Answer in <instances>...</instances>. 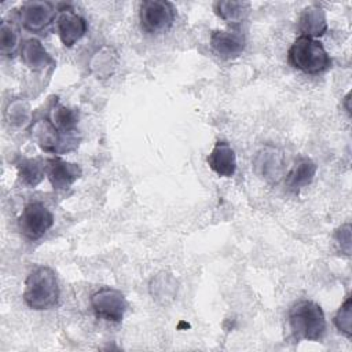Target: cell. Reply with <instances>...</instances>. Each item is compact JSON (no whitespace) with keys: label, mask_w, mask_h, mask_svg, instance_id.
<instances>
[{"label":"cell","mask_w":352,"mask_h":352,"mask_svg":"<svg viewBox=\"0 0 352 352\" xmlns=\"http://www.w3.org/2000/svg\"><path fill=\"white\" fill-rule=\"evenodd\" d=\"M289 62L307 74H318L331 66V59L323 44L312 37L298 36L287 52Z\"/></svg>","instance_id":"obj_3"},{"label":"cell","mask_w":352,"mask_h":352,"mask_svg":"<svg viewBox=\"0 0 352 352\" xmlns=\"http://www.w3.org/2000/svg\"><path fill=\"white\" fill-rule=\"evenodd\" d=\"M50 120H40L33 125V136L41 150L47 153H58L60 150L62 136Z\"/></svg>","instance_id":"obj_14"},{"label":"cell","mask_w":352,"mask_h":352,"mask_svg":"<svg viewBox=\"0 0 352 352\" xmlns=\"http://www.w3.org/2000/svg\"><path fill=\"white\" fill-rule=\"evenodd\" d=\"M21 58L23 63L34 72L44 70L45 67L55 63L52 56L47 52L44 45L37 38H28L22 43Z\"/></svg>","instance_id":"obj_13"},{"label":"cell","mask_w":352,"mask_h":352,"mask_svg":"<svg viewBox=\"0 0 352 352\" xmlns=\"http://www.w3.org/2000/svg\"><path fill=\"white\" fill-rule=\"evenodd\" d=\"M349 100H351V92H348V95L345 96V106H346V111H351V106H349Z\"/></svg>","instance_id":"obj_24"},{"label":"cell","mask_w":352,"mask_h":352,"mask_svg":"<svg viewBox=\"0 0 352 352\" xmlns=\"http://www.w3.org/2000/svg\"><path fill=\"white\" fill-rule=\"evenodd\" d=\"M59 293V282L54 270L38 265L30 271L25 280L23 301L32 309H48L58 302Z\"/></svg>","instance_id":"obj_1"},{"label":"cell","mask_w":352,"mask_h":352,"mask_svg":"<svg viewBox=\"0 0 352 352\" xmlns=\"http://www.w3.org/2000/svg\"><path fill=\"white\" fill-rule=\"evenodd\" d=\"M19 30L11 21H3L0 28V52L6 56H12L19 48Z\"/></svg>","instance_id":"obj_19"},{"label":"cell","mask_w":352,"mask_h":352,"mask_svg":"<svg viewBox=\"0 0 352 352\" xmlns=\"http://www.w3.org/2000/svg\"><path fill=\"white\" fill-rule=\"evenodd\" d=\"M316 173V165L309 158H301L294 168L286 176V184L290 190L297 191L302 187H307L314 180Z\"/></svg>","instance_id":"obj_16"},{"label":"cell","mask_w":352,"mask_h":352,"mask_svg":"<svg viewBox=\"0 0 352 352\" xmlns=\"http://www.w3.org/2000/svg\"><path fill=\"white\" fill-rule=\"evenodd\" d=\"M56 28L59 38L65 47H73L87 33L85 19L72 7H65L59 11Z\"/></svg>","instance_id":"obj_8"},{"label":"cell","mask_w":352,"mask_h":352,"mask_svg":"<svg viewBox=\"0 0 352 352\" xmlns=\"http://www.w3.org/2000/svg\"><path fill=\"white\" fill-rule=\"evenodd\" d=\"M289 326L294 338L318 341L326 331L323 309L315 301L301 300L290 308Z\"/></svg>","instance_id":"obj_2"},{"label":"cell","mask_w":352,"mask_h":352,"mask_svg":"<svg viewBox=\"0 0 352 352\" xmlns=\"http://www.w3.org/2000/svg\"><path fill=\"white\" fill-rule=\"evenodd\" d=\"M297 26L301 36L312 38L323 36L327 30V21L323 8L319 6H309L304 8L298 16Z\"/></svg>","instance_id":"obj_12"},{"label":"cell","mask_w":352,"mask_h":352,"mask_svg":"<svg viewBox=\"0 0 352 352\" xmlns=\"http://www.w3.org/2000/svg\"><path fill=\"white\" fill-rule=\"evenodd\" d=\"M256 166L258 169H261V173L265 177L278 180V177L280 176L282 161H280V157L278 154H275V151H264L263 154H260L257 157Z\"/></svg>","instance_id":"obj_20"},{"label":"cell","mask_w":352,"mask_h":352,"mask_svg":"<svg viewBox=\"0 0 352 352\" xmlns=\"http://www.w3.org/2000/svg\"><path fill=\"white\" fill-rule=\"evenodd\" d=\"M334 239L340 246L341 252H344L345 254H351V224L349 223L341 226L334 232Z\"/></svg>","instance_id":"obj_23"},{"label":"cell","mask_w":352,"mask_h":352,"mask_svg":"<svg viewBox=\"0 0 352 352\" xmlns=\"http://www.w3.org/2000/svg\"><path fill=\"white\" fill-rule=\"evenodd\" d=\"M210 47L213 52L223 59H232L245 50V36L236 28L216 30L210 36Z\"/></svg>","instance_id":"obj_9"},{"label":"cell","mask_w":352,"mask_h":352,"mask_svg":"<svg viewBox=\"0 0 352 352\" xmlns=\"http://www.w3.org/2000/svg\"><path fill=\"white\" fill-rule=\"evenodd\" d=\"M175 16V7L169 1L147 0L140 4V25L148 33L166 32L173 25Z\"/></svg>","instance_id":"obj_4"},{"label":"cell","mask_w":352,"mask_h":352,"mask_svg":"<svg viewBox=\"0 0 352 352\" xmlns=\"http://www.w3.org/2000/svg\"><path fill=\"white\" fill-rule=\"evenodd\" d=\"M52 224L54 216L51 210L41 202L28 204L18 217L21 234L32 241L41 238L52 227Z\"/></svg>","instance_id":"obj_5"},{"label":"cell","mask_w":352,"mask_h":352,"mask_svg":"<svg viewBox=\"0 0 352 352\" xmlns=\"http://www.w3.org/2000/svg\"><path fill=\"white\" fill-rule=\"evenodd\" d=\"M29 116H30L29 106L25 102L18 100V102H14L8 106L7 117H8V120L12 125H22V124L28 122Z\"/></svg>","instance_id":"obj_22"},{"label":"cell","mask_w":352,"mask_h":352,"mask_svg":"<svg viewBox=\"0 0 352 352\" xmlns=\"http://www.w3.org/2000/svg\"><path fill=\"white\" fill-rule=\"evenodd\" d=\"M55 15L56 11L50 1L30 0L23 3L19 10V21L22 26L33 33L48 28L52 23Z\"/></svg>","instance_id":"obj_7"},{"label":"cell","mask_w":352,"mask_h":352,"mask_svg":"<svg viewBox=\"0 0 352 352\" xmlns=\"http://www.w3.org/2000/svg\"><path fill=\"white\" fill-rule=\"evenodd\" d=\"M214 12L226 22L235 28L238 23L246 19L250 12V4L248 1L224 0L214 3Z\"/></svg>","instance_id":"obj_15"},{"label":"cell","mask_w":352,"mask_h":352,"mask_svg":"<svg viewBox=\"0 0 352 352\" xmlns=\"http://www.w3.org/2000/svg\"><path fill=\"white\" fill-rule=\"evenodd\" d=\"M45 175V165H41L38 160H22L18 164V176L22 184L28 187L37 186Z\"/></svg>","instance_id":"obj_17"},{"label":"cell","mask_w":352,"mask_h":352,"mask_svg":"<svg viewBox=\"0 0 352 352\" xmlns=\"http://www.w3.org/2000/svg\"><path fill=\"white\" fill-rule=\"evenodd\" d=\"M45 175L54 190H67L81 176V169L77 164L55 157L45 161Z\"/></svg>","instance_id":"obj_10"},{"label":"cell","mask_w":352,"mask_h":352,"mask_svg":"<svg viewBox=\"0 0 352 352\" xmlns=\"http://www.w3.org/2000/svg\"><path fill=\"white\" fill-rule=\"evenodd\" d=\"M334 324L340 333L346 337L352 336V298L348 297L336 314Z\"/></svg>","instance_id":"obj_21"},{"label":"cell","mask_w":352,"mask_h":352,"mask_svg":"<svg viewBox=\"0 0 352 352\" xmlns=\"http://www.w3.org/2000/svg\"><path fill=\"white\" fill-rule=\"evenodd\" d=\"M209 168L221 177H231L236 170L234 148L226 142H217L208 155Z\"/></svg>","instance_id":"obj_11"},{"label":"cell","mask_w":352,"mask_h":352,"mask_svg":"<svg viewBox=\"0 0 352 352\" xmlns=\"http://www.w3.org/2000/svg\"><path fill=\"white\" fill-rule=\"evenodd\" d=\"M91 305L99 318L110 322H121L126 312L128 301L120 290L102 287L91 296Z\"/></svg>","instance_id":"obj_6"},{"label":"cell","mask_w":352,"mask_h":352,"mask_svg":"<svg viewBox=\"0 0 352 352\" xmlns=\"http://www.w3.org/2000/svg\"><path fill=\"white\" fill-rule=\"evenodd\" d=\"M50 121L60 132H72L76 128L77 122H78V113L73 109H69L66 106H62V104L56 103L51 109Z\"/></svg>","instance_id":"obj_18"}]
</instances>
